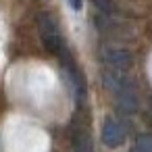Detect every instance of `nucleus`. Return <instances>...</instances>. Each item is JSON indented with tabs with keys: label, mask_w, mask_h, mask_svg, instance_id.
Listing matches in <instances>:
<instances>
[{
	"label": "nucleus",
	"mask_w": 152,
	"mask_h": 152,
	"mask_svg": "<svg viewBox=\"0 0 152 152\" xmlns=\"http://www.w3.org/2000/svg\"><path fill=\"white\" fill-rule=\"evenodd\" d=\"M38 27H40V38H42L46 50L61 56L67 50V46H65V42H63V38L58 34V25L50 17V13H40L38 15Z\"/></svg>",
	"instance_id": "obj_1"
},
{
	"label": "nucleus",
	"mask_w": 152,
	"mask_h": 152,
	"mask_svg": "<svg viewBox=\"0 0 152 152\" xmlns=\"http://www.w3.org/2000/svg\"><path fill=\"white\" fill-rule=\"evenodd\" d=\"M73 146H75V152H92L90 135L83 129H75L73 131Z\"/></svg>",
	"instance_id": "obj_6"
},
{
	"label": "nucleus",
	"mask_w": 152,
	"mask_h": 152,
	"mask_svg": "<svg viewBox=\"0 0 152 152\" xmlns=\"http://www.w3.org/2000/svg\"><path fill=\"white\" fill-rule=\"evenodd\" d=\"M67 2L71 4L73 11H81V7H83V0H67Z\"/></svg>",
	"instance_id": "obj_9"
},
{
	"label": "nucleus",
	"mask_w": 152,
	"mask_h": 152,
	"mask_svg": "<svg viewBox=\"0 0 152 152\" xmlns=\"http://www.w3.org/2000/svg\"><path fill=\"white\" fill-rule=\"evenodd\" d=\"M102 77H104V86L115 94V96H119L121 92H125V90H129V88H133L119 71H104L102 73Z\"/></svg>",
	"instance_id": "obj_4"
},
{
	"label": "nucleus",
	"mask_w": 152,
	"mask_h": 152,
	"mask_svg": "<svg viewBox=\"0 0 152 152\" xmlns=\"http://www.w3.org/2000/svg\"><path fill=\"white\" fill-rule=\"evenodd\" d=\"M125 127L117 121V119H106L102 125V142L110 148H117L125 142Z\"/></svg>",
	"instance_id": "obj_3"
},
{
	"label": "nucleus",
	"mask_w": 152,
	"mask_h": 152,
	"mask_svg": "<svg viewBox=\"0 0 152 152\" xmlns=\"http://www.w3.org/2000/svg\"><path fill=\"white\" fill-rule=\"evenodd\" d=\"M102 61L113 67L115 71H123V69H129L131 63H133V56L123 50V48H115V46H104L102 48Z\"/></svg>",
	"instance_id": "obj_2"
},
{
	"label": "nucleus",
	"mask_w": 152,
	"mask_h": 152,
	"mask_svg": "<svg viewBox=\"0 0 152 152\" xmlns=\"http://www.w3.org/2000/svg\"><path fill=\"white\" fill-rule=\"evenodd\" d=\"M135 148H137V152H152V135H150V133L137 135Z\"/></svg>",
	"instance_id": "obj_7"
},
{
	"label": "nucleus",
	"mask_w": 152,
	"mask_h": 152,
	"mask_svg": "<svg viewBox=\"0 0 152 152\" xmlns=\"http://www.w3.org/2000/svg\"><path fill=\"white\" fill-rule=\"evenodd\" d=\"M117 100H119V106H121L123 110H127V113L137 110V94L133 92V88L121 92V94L117 96Z\"/></svg>",
	"instance_id": "obj_5"
},
{
	"label": "nucleus",
	"mask_w": 152,
	"mask_h": 152,
	"mask_svg": "<svg viewBox=\"0 0 152 152\" xmlns=\"http://www.w3.org/2000/svg\"><path fill=\"white\" fill-rule=\"evenodd\" d=\"M92 2H94L96 9H100L102 13H108V11H110V0H92Z\"/></svg>",
	"instance_id": "obj_8"
}]
</instances>
